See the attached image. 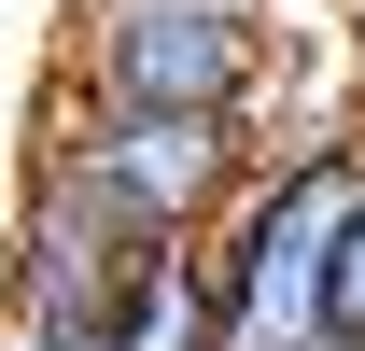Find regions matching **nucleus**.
Returning <instances> with one entry per match:
<instances>
[{
	"label": "nucleus",
	"mask_w": 365,
	"mask_h": 351,
	"mask_svg": "<svg viewBox=\"0 0 365 351\" xmlns=\"http://www.w3.org/2000/svg\"><path fill=\"white\" fill-rule=\"evenodd\" d=\"M337 351H365V197L337 225Z\"/></svg>",
	"instance_id": "5"
},
{
	"label": "nucleus",
	"mask_w": 365,
	"mask_h": 351,
	"mask_svg": "<svg viewBox=\"0 0 365 351\" xmlns=\"http://www.w3.org/2000/svg\"><path fill=\"white\" fill-rule=\"evenodd\" d=\"M56 85L98 113H225V127H281V14L267 0H71L56 29Z\"/></svg>",
	"instance_id": "2"
},
{
	"label": "nucleus",
	"mask_w": 365,
	"mask_h": 351,
	"mask_svg": "<svg viewBox=\"0 0 365 351\" xmlns=\"http://www.w3.org/2000/svg\"><path fill=\"white\" fill-rule=\"evenodd\" d=\"M365 197V98H323L295 127H267V169L211 225V337L225 351H337V225Z\"/></svg>",
	"instance_id": "1"
},
{
	"label": "nucleus",
	"mask_w": 365,
	"mask_h": 351,
	"mask_svg": "<svg viewBox=\"0 0 365 351\" xmlns=\"http://www.w3.org/2000/svg\"><path fill=\"white\" fill-rule=\"evenodd\" d=\"M140 267L155 253H140L71 169L14 183V225H0V323H85V337H113L127 295H140Z\"/></svg>",
	"instance_id": "4"
},
{
	"label": "nucleus",
	"mask_w": 365,
	"mask_h": 351,
	"mask_svg": "<svg viewBox=\"0 0 365 351\" xmlns=\"http://www.w3.org/2000/svg\"><path fill=\"white\" fill-rule=\"evenodd\" d=\"M0 351H113V337H85V323H0Z\"/></svg>",
	"instance_id": "6"
},
{
	"label": "nucleus",
	"mask_w": 365,
	"mask_h": 351,
	"mask_svg": "<svg viewBox=\"0 0 365 351\" xmlns=\"http://www.w3.org/2000/svg\"><path fill=\"white\" fill-rule=\"evenodd\" d=\"M337 71H351V98H365V0H337Z\"/></svg>",
	"instance_id": "7"
},
{
	"label": "nucleus",
	"mask_w": 365,
	"mask_h": 351,
	"mask_svg": "<svg viewBox=\"0 0 365 351\" xmlns=\"http://www.w3.org/2000/svg\"><path fill=\"white\" fill-rule=\"evenodd\" d=\"M29 169H71L140 253H211V225L267 169V127H225V113H98V98L43 85Z\"/></svg>",
	"instance_id": "3"
}]
</instances>
